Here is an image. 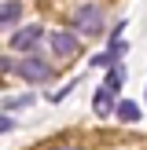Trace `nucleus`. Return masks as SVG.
I'll list each match as a JSON object with an SVG mask.
<instances>
[{
    "mask_svg": "<svg viewBox=\"0 0 147 150\" xmlns=\"http://www.w3.org/2000/svg\"><path fill=\"white\" fill-rule=\"evenodd\" d=\"M74 29L85 37H99L103 33V7L99 4H81L74 7Z\"/></svg>",
    "mask_w": 147,
    "mask_h": 150,
    "instance_id": "f257e3e1",
    "label": "nucleus"
},
{
    "mask_svg": "<svg viewBox=\"0 0 147 150\" xmlns=\"http://www.w3.org/2000/svg\"><path fill=\"white\" fill-rule=\"evenodd\" d=\"M15 73L29 84H51V77H55V70L44 66V59H22V62H15Z\"/></svg>",
    "mask_w": 147,
    "mask_h": 150,
    "instance_id": "f03ea898",
    "label": "nucleus"
},
{
    "mask_svg": "<svg viewBox=\"0 0 147 150\" xmlns=\"http://www.w3.org/2000/svg\"><path fill=\"white\" fill-rule=\"evenodd\" d=\"M92 110H96V117L118 114V88L114 84H103L99 92H96V99H92Z\"/></svg>",
    "mask_w": 147,
    "mask_h": 150,
    "instance_id": "7ed1b4c3",
    "label": "nucleus"
},
{
    "mask_svg": "<svg viewBox=\"0 0 147 150\" xmlns=\"http://www.w3.org/2000/svg\"><path fill=\"white\" fill-rule=\"evenodd\" d=\"M41 37H44L41 26H26V29H19V33L11 37V48H15V51H29V48L41 44Z\"/></svg>",
    "mask_w": 147,
    "mask_h": 150,
    "instance_id": "20e7f679",
    "label": "nucleus"
},
{
    "mask_svg": "<svg viewBox=\"0 0 147 150\" xmlns=\"http://www.w3.org/2000/svg\"><path fill=\"white\" fill-rule=\"evenodd\" d=\"M51 51H55L59 59H74V55H77V40H74V33L55 29V33H51Z\"/></svg>",
    "mask_w": 147,
    "mask_h": 150,
    "instance_id": "39448f33",
    "label": "nucleus"
},
{
    "mask_svg": "<svg viewBox=\"0 0 147 150\" xmlns=\"http://www.w3.org/2000/svg\"><path fill=\"white\" fill-rule=\"evenodd\" d=\"M19 15H22V7L15 4V0H4V4H0V26H4V33H11V26L19 22Z\"/></svg>",
    "mask_w": 147,
    "mask_h": 150,
    "instance_id": "423d86ee",
    "label": "nucleus"
},
{
    "mask_svg": "<svg viewBox=\"0 0 147 150\" xmlns=\"http://www.w3.org/2000/svg\"><path fill=\"white\" fill-rule=\"evenodd\" d=\"M118 117H121V121H140V106H136V103H129V99H125V103H118Z\"/></svg>",
    "mask_w": 147,
    "mask_h": 150,
    "instance_id": "0eeeda50",
    "label": "nucleus"
},
{
    "mask_svg": "<svg viewBox=\"0 0 147 150\" xmlns=\"http://www.w3.org/2000/svg\"><path fill=\"white\" fill-rule=\"evenodd\" d=\"M121 81H125V70H121V66H114V70H107V84L121 88Z\"/></svg>",
    "mask_w": 147,
    "mask_h": 150,
    "instance_id": "6e6552de",
    "label": "nucleus"
},
{
    "mask_svg": "<svg viewBox=\"0 0 147 150\" xmlns=\"http://www.w3.org/2000/svg\"><path fill=\"white\" fill-rule=\"evenodd\" d=\"M11 125H15V121H11V114H4V117H0V132H11Z\"/></svg>",
    "mask_w": 147,
    "mask_h": 150,
    "instance_id": "1a4fd4ad",
    "label": "nucleus"
},
{
    "mask_svg": "<svg viewBox=\"0 0 147 150\" xmlns=\"http://www.w3.org/2000/svg\"><path fill=\"white\" fill-rule=\"evenodd\" d=\"M55 150H77V146H55Z\"/></svg>",
    "mask_w": 147,
    "mask_h": 150,
    "instance_id": "9d476101",
    "label": "nucleus"
}]
</instances>
